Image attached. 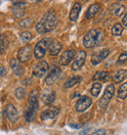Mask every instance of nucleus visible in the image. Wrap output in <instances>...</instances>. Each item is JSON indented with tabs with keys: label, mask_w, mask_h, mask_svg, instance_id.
<instances>
[{
	"label": "nucleus",
	"mask_w": 127,
	"mask_h": 135,
	"mask_svg": "<svg viewBox=\"0 0 127 135\" xmlns=\"http://www.w3.org/2000/svg\"><path fill=\"white\" fill-rule=\"evenodd\" d=\"M58 25V17L54 11H49L47 12L41 20L37 23L36 31L38 33L43 34L46 32L53 31Z\"/></svg>",
	"instance_id": "1"
},
{
	"label": "nucleus",
	"mask_w": 127,
	"mask_h": 135,
	"mask_svg": "<svg viewBox=\"0 0 127 135\" xmlns=\"http://www.w3.org/2000/svg\"><path fill=\"white\" fill-rule=\"evenodd\" d=\"M105 40V32L101 28L91 30L85 34L83 38V45L86 48H93L100 45Z\"/></svg>",
	"instance_id": "2"
},
{
	"label": "nucleus",
	"mask_w": 127,
	"mask_h": 135,
	"mask_svg": "<svg viewBox=\"0 0 127 135\" xmlns=\"http://www.w3.org/2000/svg\"><path fill=\"white\" fill-rule=\"evenodd\" d=\"M50 38H43V39H41L35 45V48H34V57L36 58L37 60H41L44 57V55L46 53V50L50 46Z\"/></svg>",
	"instance_id": "3"
},
{
	"label": "nucleus",
	"mask_w": 127,
	"mask_h": 135,
	"mask_svg": "<svg viewBox=\"0 0 127 135\" xmlns=\"http://www.w3.org/2000/svg\"><path fill=\"white\" fill-rule=\"evenodd\" d=\"M114 94V84H109L107 86V88H106V90H105L103 97L99 101V107L100 108H106L108 106V104L110 103V101L111 100Z\"/></svg>",
	"instance_id": "4"
},
{
	"label": "nucleus",
	"mask_w": 127,
	"mask_h": 135,
	"mask_svg": "<svg viewBox=\"0 0 127 135\" xmlns=\"http://www.w3.org/2000/svg\"><path fill=\"white\" fill-rule=\"evenodd\" d=\"M59 112H60V109L58 107H55V106H52V107H49L48 109H46L45 111H43L41 113L40 118L41 120H48V119H53L59 115Z\"/></svg>",
	"instance_id": "5"
},
{
	"label": "nucleus",
	"mask_w": 127,
	"mask_h": 135,
	"mask_svg": "<svg viewBox=\"0 0 127 135\" xmlns=\"http://www.w3.org/2000/svg\"><path fill=\"white\" fill-rule=\"evenodd\" d=\"M92 105V99L88 96H81L79 100L75 104V110L77 112H84L85 110L90 107Z\"/></svg>",
	"instance_id": "6"
},
{
	"label": "nucleus",
	"mask_w": 127,
	"mask_h": 135,
	"mask_svg": "<svg viewBox=\"0 0 127 135\" xmlns=\"http://www.w3.org/2000/svg\"><path fill=\"white\" fill-rule=\"evenodd\" d=\"M61 74H62L61 69L59 67H57V66H55L52 69V71H50V74L47 75L46 79H45V83L48 85L54 84L58 80V78L61 76Z\"/></svg>",
	"instance_id": "7"
},
{
	"label": "nucleus",
	"mask_w": 127,
	"mask_h": 135,
	"mask_svg": "<svg viewBox=\"0 0 127 135\" xmlns=\"http://www.w3.org/2000/svg\"><path fill=\"white\" fill-rule=\"evenodd\" d=\"M48 70H49L48 63L45 61H42L35 65V67L33 69V75H35L36 78H42L47 74Z\"/></svg>",
	"instance_id": "8"
},
{
	"label": "nucleus",
	"mask_w": 127,
	"mask_h": 135,
	"mask_svg": "<svg viewBox=\"0 0 127 135\" xmlns=\"http://www.w3.org/2000/svg\"><path fill=\"white\" fill-rule=\"evenodd\" d=\"M31 53H32V50H31V47L30 45H26L23 46V48H21L19 53H18V60L23 63H26V62L30 61V57H31Z\"/></svg>",
	"instance_id": "9"
},
{
	"label": "nucleus",
	"mask_w": 127,
	"mask_h": 135,
	"mask_svg": "<svg viewBox=\"0 0 127 135\" xmlns=\"http://www.w3.org/2000/svg\"><path fill=\"white\" fill-rule=\"evenodd\" d=\"M85 59H86V53L84 51H79L76 55V58L74 60V64L71 66V69L74 71H78L80 70L81 68L84 66V63H85Z\"/></svg>",
	"instance_id": "10"
},
{
	"label": "nucleus",
	"mask_w": 127,
	"mask_h": 135,
	"mask_svg": "<svg viewBox=\"0 0 127 135\" xmlns=\"http://www.w3.org/2000/svg\"><path fill=\"white\" fill-rule=\"evenodd\" d=\"M5 115L11 122H16L19 118V114H18L17 109L15 108V106L12 104L7 105L6 109H5Z\"/></svg>",
	"instance_id": "11"
},
{
	"label": "nucleus",
	"mask_w": 127,
	"mask_h": 135,
	"mask_svg": "<svg viewBox=\"0 0 127 135\" xmlns=\"http://www.w3.org/2000/svg\"><path fill=\"white\" fill-rule=\"evenodd\" d=\"M109 54H110V50H109V49H103V50L99 51V52L95 53V54L92 56L91 63H92L94 66L100 64L101 62L103 61V60H105V59L109 56Z\"/></svg>",
	"instance_id": "12"
},
{
	"label": "nucleus",
	"mask_w": 127,
	"mask_h": 135,
	"mask_svg": "<svg viewBox=\"0 0 127 135\" xmlns=\"http://www.w3.org/2000/svg\"><path fill=\"white\" fill-rule=\"evenodd\" d=\"M74 54H75V51L74 49H70V50L65 51L60 58V64L63 65V66L69 65L70 62L74 58Z\"/></svg>",
	"instance_id": "13"
},
{
	"label": "nucleus",
	"mask_w": 127,
	"mask_h": 135,
	"mask_svg": "<svg viewBox=\"0 0 127 135\" xmlns=\"http://www.w3.org/2000/svg\"><path fill=\"white\" fill-rule=\"evenodd\" d=\"M38 97H39V92L35 90H32L28 95V107L37 110L38 109Z\"/></svg>",
	"instance_id": "14"
},
{
	"label": "nucleus",
	"mask_w": 127,
	"mask_h": 135,
	"mask_svg": "<svg viewBox=\"0 0 127 135\" xmlns=\"http://www.w3.org/2000/svg\"><path fill=\"white\" fill-rule=\"evenodd\" d=\"M55 92L51 89H47L43 92L42 95V102L46 105H50L55 101Z\"/></svg>",
	"instance_id": "15"
},
{
	"label": "nucleus",
	"mask_w": 127,
	"mask_h": 135,
	"mask_svg": "<svg viewBox=\"0 0 127 135\" xmlns=\"http://www.w3.org/2000/svg\"><path fill=\"white\" fill-rule=\"evenodd\" d=\"M10 66L16 75L20 76V75H22L23 74V67L21 65L20 61L18 59H13L10 63Z\"/></svg>",
	"instance_id": "16"
},
{
	"label": "nucleus",
	"mask_w": 127,
	"mask_h": 135,
	"mask_svg": "<svg viewBox=\"0 0 127 135\" xmlns=\"http://www.w3.org/2000/svg\"><path fill=\"white\" fill-rule=\"evenodd\" d=\"M80 10H81V5L80 3H78V2H75L72 7V9L70 11V20L71 22H75V21L78 19V16H79V13H80Z\"/></svg>",
	"instance_id": "17"
},
{
	"label": "nucleus",
	"mask_w": 127,
	"mask_h": 135,
	"mask_svg": "<svg viewBox=\"0 0 127 135\" xmlns=\"http://www.w3.org/2000/svg\"><path fill=\"white\" fill-rule=\"evenodd\" d=\"M100 9H101L100 4H98V3L92 4V5H91L89 8H88V10H87L86 19H92L94 16H96V15L99 13Z\"/></svg>",
	"instance_id": "18"
},
{
	"label": "nucleus",
	"mask_w": 127,
	"mask_h": 135,
	"mask_svg": "<svg viewBox=\"0 0 127 135\" xmlns=\"http://www.w3.org/2000/svg\"><path fill=\"white\" fill-rule=\"evenodd\" d=\"M62 48H63V45L59 41H53L50 44V49H49L50 55H52V56H57L61 52Z\"/></svg>",
	"instance_id": "19"
},
{
	"label": "nucleus",
	"mask_w": 127,
	"mask_h": 135,
	"mask_svg": "<svg viewBox=\"0 0 127 135\" xmlns=\"http://www.w3.org/2000/svg\"><path fill=\"white\" fill-rule=\"evenodd\" d=\"M127 78V71L126 70H118L115 74L113 75V79L114 82L119 83L121 81H123Z\"/></svg>",
	"instance_id": "20"
},
{
	"label": "nucleus",
	"mask_w": 127,
	"mask_h": 135,
	"mask_svg": "<svg viewBox=\"0 0 127 135\" xmlns=\"http://www.w3.org/2000/svg\"><path fill=\"white\" fill-rule=\"evenodd\" d=\"M37 110H35V109L27 106V108L25 110V114H23L25 119H26L27 122H32L34 117H35V112Z\"/></svg>",
	"instance_id": "21"
},
{
	"label": "nucleus",
	"mask_w": 127,
	"mask_h": 135,
	"mask_svg": "<svg viewBox=\"0 0 127 135\" xmlns=\"http://www.w3.org/2000/svg\"><path fill=\"white\" fill-rule=\"evenodd\" d=\"M81 80H82V78H81V76H78V75H76V76H72V78H70V79H67V80L66 81V83L64 84V87L65 88L72 87V86H74V85H76L77 83H79Z\"/></svg>",
	"instance_id": "22"
},
{
	"label": "nucleus",
	"mask_w": 127,
	"mask_h": 135,
	"mask_svg": "<svg viewBox=\"0 0 127 135\" xmlns=\"http://www.w3.org/2000/svg\"><path fill=\"white\" fill-rule=\"evenodd\" d=\"M110 78V74L108 71H98L94 74L93 76V80L97 81V80H105L107 78Z\"/></svg>",
	"instance_id": "23"
},
{
	"label": "nucleus",
	"mask_w": 127,
	"mask_h": 135,
	"mask_svg": "<svg viewBox=\"0 0 127 135\" xmlns=\"http://www.w3.org/2000/svg\"><path fill=\"white\" fill-rule=\"evenodd\" d=\"M117 96L119 99H125L127 97V82L123 83L121 85L119 89H118V93H117Z\"/></svg>",
	"instance_id": "24"
},
{
	"label": "nucleus",
	"mask_w": 127,
	"mask_h": 135,
	"mask_svg": "<svg viewBox=\"0 0 127 135\" xmlns=\"http://www.w3.org/2000/svg\"><path fill=\"white\" fill-rule=\"evenodd\" d=\"M8 47V39L6 36L0 34V55L3 53Z\"/></svg>",
	"instance_id": "25"
},
{
	"label": "nucleus",
	"mask_w": 127,
	"mask_h": 135,
	"mask_svg": "<svg viewBox=\"0 0 127 135\" xmlns=\"http://www.w3.org/2000/svg\"><path fill=\"white\" fill-rule=\"evenodd\" d=\"M101 89H102V84L101 83H98V82L94 83L92 88H91V94L93 95L94 97H97L100 94Z\"/></svg>",
	"instance_id": "26"
},
{
	"label": "nucleus",
	"mask_w": 127,
	"mask_h": 135,
	"mask_svg": "<svg viewBox=\"0 0 127 135\" xmlns=\"http://www.w3.org/2000/svg\"><path fill=\"white\" fill-rule=\"evenodd\" d=\"M122 31H123V27H122L119 23H116V24L113 27L111 32H113V34L115 35V36H119V35H121V33H122Z\"/></svg>",
	"instance_id": "27"
},
{
	"label": "nucleus",
	"mask_w": 127,
	"mask_h": 135,
	"mask_svg": "<svg viewBox=\"0 0 127 135\" xmlns=\"http://www.w3.org/2000/svg\"><path fill=\"white\" fill-rule=\"evenodd\" d=\"M124 10H125V7L123 5H121V4L116 3L114 5V14L116 15V16H120L121 14L124 12Z\"/></svg>",
	"instance_id": "28"
},
{
	"label": "nucleus",
	"mask_w": 127,
	"mask_h": 135,
	"mask_svg": "<svg viewBox=\"0 0 127 135\" xmlns=\"http://www.w3.org/2000/svg\"><path fill=\"white\" fill-rule=\"evenodd\" d=\"M31 38H32L31 33L28 31H23V33L21 34V39L23 42H28V41L31 40Z\"/></svg>",
	"instance_id": "29"
},
{
	"label": "nucleus",
	"mask_w": 127,
	"mask_h": 135,
	"mask_svg": "<svg viewBox=\"0 0 127 135\" xmlns=\"http://www.w3.org/2000/svg\"><path fill=\"white\" fill-rule=\"evenodd\" d=\"M15 95H16V97L18 99H23L25 97V95H26V91H25V89L22 87H19L16 89V92H15Z\"/></svg>",
	"instance_id": "30"
},
{
	"label": "nucleus",
	"mask_w": 127,
	"mask_h": 135,
	"mask_svg": "<svg viewBox=\"0 0 127 135\" xmlns=\"http://www.w3.org/2000/svg\"><path fill=\"white\" fill-rule=\"evenodd\" d=\"M127 60V52H124L119 56L118 60H117V64H123L124 62Z\"/></svg>",
	"instance_id": "31"
},
{
	"label": "nucleus",
	"mask_w": 127,
	"mask_h": 135,
	"mask_svg": "<svg viewBox=\"0 0 127 135\" xmlns=\"http://www.w3.org/2000/svg\"><path fill=\"white\" fill-rule=\"evenodd\" d=\"M91 135H106V130L103 128L98 129V130H96V131H94Z\"/></svg>",
	"instance_id": "32"
},
{
	"label": "nucleus",
	"mask_w": 127,
	"mask_h": 135,
	"mask_svg": "<svg viewBox=\"0 0 127 135\" xmlns=\"http://www.w3.org/2000/svg\"><path fill=\"white\" fill-rule=\"evenodd\" d=\"M14 6H23V5H26L27 2H25V1H14L12 2Z\"/></svg>",
	"instance_id": "33"
},
{
	"label": "nucleus",
	"mask_w": 127,
	"mask_h": 135,
	"mask_svg": "<svg viewBox=\"0 0 127 135\" xmlns=\"http://www.w3.org/2000/svg\"><path fill=\"white\" fill-rule=\"evenodd\" d=\"M5 74H6V70H5V68H3L2 66H0V78H1V76H3Z\"/></svg>",
	"instance_id": "34"
},
{
	"label": "nucleus",
	"mask_w": 127,
	"mask_h": 135,
	"mask_svg": "<svg viewBox=\"0 0 127 135\" xmlns=\"http://www.w3.org/2000/svg\"><path fill=\"white\" fill-rule=\"evenodd\" d=\"M122 24L124 25V27H127V13L125 14V16L122 19Z\"/></svg>",
	"instance_id": "35"
},
{
	"label": "nucleus",
	"mask_w": 127,
	"mask_h": 135,
	"mask_svg": "<svg viewBox=\"0 0 127 135\" xmlns=\"http://www.w3.org/2000/svg\"><path fill=\"white\" fill-rule=\"evenodd\" d=\"M70 127H74V128H80V127H81V125H79V124H74V123H70Z\"/></svg>",
	"instance_id": "36"
}]
</instances>
